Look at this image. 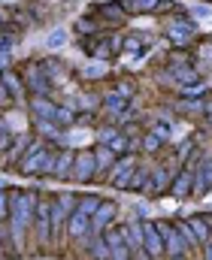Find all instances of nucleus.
<instances>
[{
    "label": "nucleus",
    "mask_w": 212,
    "mask_h": 260,
    "mask_svg": "<svg viewBox=\"0 0 212 260\" xmlns=\"http://www.w3.org/2000/svg\"><path fill=\"white\" fill-rule=\"evenodd\" d=\"M0 79L6 82L9 94H12V97H15V103H18V100H21V76H18L12 67H9V70H3V76H0Z\"/></svg>",
    "instance_id": "obj_28"
},
{
    "label": "nucleus",
    "mask_w": 212,
    "mask_h": 260,
    "mask_svg": "<svg viewBox=\"0 0 212 260\" xmlns=\"http://www.w3.org/2000/svg\"><path fill=\"white\" fill-rule=\"evenodd\" d=\"M142 248H145L148 260L164 257V236L158 230V221H142Z\"/></svg>",
    "instance_id": "obj_7"
},
{
    "label": "nucleus",
    "mask_w": 212,
    "mask_h": 260,
    "mask_svg": "<svg viewBox=\"0 0 212 260\" xmlns=\"http://www.w3.org/2000/svg\"><path fill=\"white\" fill-rule=\"evenodd\" d=\"M158 230H161V236H164V257H185V254H188V248H185V242H182L176 224L158 221Z\"/></svg>",
    "instance_id": "obj_6"
},
{
    "label": "nucleus",
    "mask_w": 212,
    "mask_h": 260,
    "mask_svg": "<svg viewBox=\"0 0 212 260\" xmlns=\"http://www.w3.org/2000/svg\"><path fill=\"white\" fill-rule=\"evenodd\" d=\"M64 43H67V30H61V27L52 30V34L46 37V46H49V49H61Z\"/></svg>",
    "instance_id": "obj_32"
},
{
    "label": "nucleus",
    "mask_w": 212,
    "mask_h": 260,
    "mask_svg": "<svg viewBox=\"0 0 212 260\" xmlns=\"http://www.w3.org/2000/svg\"><path fill=\"white\" fill-rule=\"evenodd\" d=\"M200 248H203V251H200V254H203V260H212V236L203 242V245H200Z\"/></svg>",
    "instance_id": "obj_46"
},
{
    "label": "nucleus",
    "mask_w": 212,
    "mask_h": 260,
    "mask_svg": "<svg viewBox=\"0 0 212 260\" xmlns=\"http://www.w3.org/2000/svg\"><path fill=\"white\" fill-rule=\"evenodd\" d=\"M115 157H118V154H115V151H112L106 142H97V145H94V164H97V176H106V170L115 164Z\"/></svg>",
    "instance_id": "obj_18"
},
{
    "label": "nucleus",
    "mask_w": 212,
    "mask_h": 260,
    "mask_svg": "<svg viewBox=\"0 0 212 260\" xmlns=\"http://www.w3.org/2000/svg\"><path fill=\"white\" fill-rule=\"evenodd\" d=\"M82 76L85 79H100V76H106V67H85Z\"/></svg>",
    "instance_id": "obj_40"
},
{
    "label": "nucleus",
    "mask_w": 212,
    "mask_h": 260,
    "mask_svg": "<svg viewBox=\"0 0 212 260\" xmlns=\"http://www.w3.org/2000/svg\"><path fill=\"white\" fill-rule=\"evenodd\" d=\"M73 109H76V106H58V112H55V121H58V124H61L64 130L70 127L73 121H76V115H73Z\"/></svg>",
    "instance_id": "obj_31"
},
{
    "label": "nucleus",
    "mask_w": 212,
    "mask_h": 260,
    "mask_svg": "<svg viewBox=\"0 0 212 260\" xmlns=\"http://www.w3.org/2000/svg\"><path fill=\"white\" fill-rule=\"evenodd\" d=\"M122 46H125V40H122L118 34H112V37H109V49H112V55H115V52H122Z\"/></svg>",
    "instance_id": "obj_43"
},
{
    "label": "nucleus",
    "mask_w": 212,
    "mask_h": 260,
    "mask_svg": "<svg viewBox=\"0 0 212 260\" xmlns=\"http://www.w3.org/2000/svg\"><path fill=\"white\" fill-rule=\"evenodd\" d=\"M134 167H137V157H134L131 151H128V154H118L115 164L106 170V182H109L112 188H118V191H128V182H131Z\"/></svg>",
    "instance_id": "obj_4"
},
{
    "label": "nucleus",
    "mask_w": 212,
    "mask_h": 260,
    "mask_svg": "<svg viewBox=\"0 0 212 260\" xmlns=\"http://www.w3.org/2000/svg\"><path fill=\"white\" fill-rule=\"evenodd\" d=\"M100 203H103V197H97V194H82V197H79V206H76V209H79V212H85V215H94Z\"/></svg>",
    "instance_id": "obj_29"
},
{
    "label": "nucleus",
    "mask_w": 212,
    "mask_h": 260,
    "mask_svg": "<svg viewBox=\"0 0 212 260\" xmlns=\"http://www.w3.org/2000/svg\"><path fill=\"white\" fill-rule=\"evenodd\" d=\"M24 82H27V91H31V94H52V85H49L52 79L46 76L43 64H31V67H27Z\"/></svg>",
    "instance_id": "obj_13"
},
{
    "label": "nucleus",
    "mask_w": 212,
    "mask_h": 260,
    "mask_svg": "<svg viewBox=\"0 0 212 260\" xmlns=\"http://www.w3.org/2000/svg\"><path fill=\"white\" fill-rule=\"evenodd\" d=\"M85 233H91V215H85V212L76 209V212L67 215V233H64V236H70L73 242H76V239H82Z\"/></svg>",
    "instance_id": "obj_15"
},
{
    "label": "nucleus",
    "mask_w": 212,
    "mask_h": 260,
    "mask_svg": "<svg viewBox=\"0 0 212 260\" xmlns=\"http://www.w3.org/2000/svg\"><path fill=\"white\" fill-rule=\"evenodd\" d=\"M118 133H122L118 127H100V130H97V142H112Z\"/></svg>",
    "instance_id": "obj_37"
},
{
    "label": "nucleus",
    "mask_w": 212,
    "mask_h": 260,
    "mask_svg": "<svg viewBox=\"0 0 212 260\" xmlns=\"http://www.w3.org/2000/svg\"><path fill=\"white\" fill-rule=\"evenodd\" d=\"M73 160H76V151H70V148L58 151V157H55V170H52V176H55L58 182L73 179Z\"/></svg>",
    "instance_id": "obj_16"
},
{
    "label": "nucleus",
    "mask_w": 212,
    "mask_h": 260,
    "mask_svg": "<svg viewBox=\"0 0 212 260\" xmlns=\"http://www.w3.org/2000/svg\"><path fill=\"white\" fill-rule=\"evenodd\" d=\"M173 9H176L173 0H158V9H155V12H173Z\"/></svg>",
    "instance_id": "obj_45"
},
{
    "label": "nucleus",
    "mask_w": 212,
    "mask_h": 260,
    "mask_svg": "<svg viewBox=\"0 0 212 260\" xmlns=\"http://www.w3.org/2000/svg\"><path fill=\"white\" fill-rule=\"evenodd\" d=\"M122 230H125V242H128L131 254L140 257V260H148L145 248H142V221H131V224H125Z\"/></svg>",
    "instance_id": "obj_14"
},
{
    "label": "nucleus",
    "mask_w": 212,
    "mask_h": 260,
    "mask_svg": "<svg viewBox=\"0 0 212 260\" xmlns=\"http://www.w3.org/2000/svg\"><path fill=\"white\" fill-rule=\"evenodd\" d=\"M203 218H206V221H209V227H212V212H203Z\"/></svg>",
    "instance_id": "obj_48"
},
{
    "label": "nucleus",
    "mask_w": 212,
    "mask_h": 260,
    "mask_svg": "<svg viewBox=\"0 0 212 260\" xmlns=\"http://www.w3.org/2000/svg\"><path fill=\"white\" fill-rule=\"evenodd\" d=\"M31 112L40 115V118H52V121H55L58 106L49 100V94H31Z\"/></svg>",
    "instance_id": "obj_17"
},
{
    "label": "nucleus",
    "mask_w": 212,
    "mask_h": 260,
    "mask_svg": "<svg viewBox=\"0 0 212 260\" xmlns=\"http://www.w3.org/2000/svg\"><path fill=\"white\" fill-rule=\"evenodd\" d=\"M191 191H194V160L185 164L179 173H173V182H170V191L167 194L185 200V197H191Z\"/></svg>",
    "instance_id": "obj_9"
},
{
    "label": "nucleus",
    "mask_w": 212,
    "mask_h": 260,
    "mask_svg": "<svg viewBox=\"0 0 212 260\" xmlns=\"http://www.w3.org/2000/svg\"><path fill=\"white\" fill-rule=\"evenodd\" d=\"M100 106H103L109 115H118V112H125V109H128V97H125V94H118V91H109V94H103V97H100Z\"/></svg>",
    "instance_id": "obj_20"
},
{
    "label": "nucleus",
    "mask_w": 212,
    "mask_h": 260,
    "mask_svg": "<svg viewBox=\"0 0 212 260\" xmlns=\"http://www.w3.org/2000/svg\"><path fill=\"white\" fill-rule=\"evenodd\" d=\"M194 148H197V142H194V139H185V142L179 145L176 157H179V160H185V157H191V154H194Z\"/></svg>",
    "instance_id": "obj_34"
},
{
    "label": "nucleus",
    "mask_w": 212,
    "mask_h": 260,
    "mask_svg": "<svg viewBox=\"0 0 212 260\" xmlns=\"http://www.w3.org/2000/svg\"><path fill=\"white\" fill-rule=\"evenodd\" d=\"M12 139H15V133H12V130H6L3 124H0V151H6V148L12 145Z\"/></svg>",
    "instance_id": "obj_38"
},
{
    "label": "nucleus",
    "mask_w": 212,
    "mask_h": 260,
    "mask_svg": "<svg viewBox=\"0 0 212 260\" xmlns=\"http://www.w3.org/2000/svg\"><path fill=\"white\" fill-rule=\"evenodd\" d=\"M9 218V191L0 185V221H6Z\"/></svg>",
    "instance_id": "obj_36"
},
{
    "label": "nucleus",
    "mask_w": 212,
    "mask_h": 260,
    "mask_svg": "<svg viewBox=\"0 0 212 260\" xmlns=\"http://www.w3.org/2000/svg\"><path fill=\"white\" fill-rule=\"evenodd\" d=\"M6 67H12V55H9V49L0 46V73H3Z\"/></svg>",
    "instance_id": "obj_42"
},
{
    "label": "nucleus",
    "mask_w": 212,
    "mask_h": 260,
    "mask_svg": "<svg viewBox=\"0 0 212 260\" xmlns=\"http://www.w3.org/2000/svg\"><path fill=\"white\" fill-rule=\"evenodd\" d=\"M55 200L64 206V212H67V215L76 212V206H79V197H76V194H61V197H55Z\"/></svg>",
    "instance_id": "obj_33"
},
{
    "label": "nucleus",
    "mask_w": 212,
    "mask_h": 260,
    "mask_svg": "<svg viewBox=\"0 0 212 260\" xmlns=\"http://www.w3.org/2000/svg\"><path fill=\"white\" fill-rule=\"evenodd\" d=\"M34 236L40 245H52V197H43L37 200V209H34Z\"/></svg>",
    "instance_id": "obj_2"
},
{
    "label": "nucleus",
    "mask_w": 212,
    "mask_h": 260,
    "mask_svg": "<svg viewBox=\"0 0 212 260\" xmlns=\"http://www.w3.org/2000/svg\"><path fill=\"white\" fill-rule=\"evenodd\" d=\"M203 118H206V124L212 127V100L209 103H203Z\"/></svg>",
    "instance_id": "obj_47"
},
{
    "label": "nucleus",
    "mask_w": 212,
    "mask_h": 260,
    "mask_svg": "<svg viewBox=\"0 0 212 260\" xmlns=\"http://www.w3.org/2000/svg\"><path fill=\"white\" fill-rule=\"evenodd\" d=\"M161 142H164V139H161L155 130H145V133H142V151H145V154H155V151L161 148Z\"/></svg>",
    "instance_id": "obj_30"
},
{
    "label": "nucleus",
    "mask_w": 212,
    "mask_h": 260,
    "mask_svg": "<svg viewBox=\"0 0 212 260\" xmlns=\"http://www.w3.org/2000/svg\"><path fill=\"white\" fill-rule=\"evenodd\" d=\"M176 230H179V236H182V242H185V248H188V251H197V248H200V242H197V236H194V230H191L188 218H185V221H176Z\"/></svg>",
    "instance_id": "obj_26"
},
{
    "label": "nucleus",
    "mask_w": 212,
    "mask_h": 260,
    "mask_svg": "<svg viewBox=\"0 0 212 260\" xmlns=\"http://www.w3.org/2000/svg\"><path fill=\"white\" fill-rule=\"evenodd\" d=\"M125 52H128V55H140L142 52L140 40H137V37H128V40H125Z\"/></svg>",
    "instance_id": "obj_39"
},
{
    "label": "nucleus",
    "mask_w": 212,
    "mask_h": 260,
    "mask_svg": "<svg viewBox=\"0 0 212 260\" xmlns=\"http://www.w3.org/2000/svg\"><path fill=\"white\" fill-rule=\"evenodd\" d=\"M170 182H173V170L164 167V164H155L152 167V176H148V188H145V197H161L170 191Z\"/></svg>",
    "instance_id": "obj_10"
},
{
    "label": "nucleus",
    "mask_w": 212,
    "mask_h": 260,
    "mask_svg": "<svg viewBox=\"0 0 212 260\" xmlns=\"http://www.w3.org/2000/svg\"><path fill=\"white\" fill-rule=\"evenodd\" d=\"M0 257H6V251H3V245H0Z\"/></svg>",
    "instance_id": "obj_49"
},
{
    "label": "nucleus",
    "mask_w": 212,
    "mask_h": 260,
    "mask_svg": "<svg viewBox=\"0 0 212 260\" xmlns=\"http://www.w3.org/2000/svg\"><path fill=\"white\" fill-rule=\"evenodd\" d=\"M12 103H15V97L9 94V88H6V82L0 79V109H9Z\"/></svg>",
    "instance_id": "obj_35"
},
{
    "label": "nucleus",
    "mask_w": 212,
    "mask_h": 260,
    "mask_svg": "<svg viewBox=\"0 0 212 260\" xmlns=\"http://www.w3.org/2000/svg\"><path fill=\"white\" fill-rule=\"evenodd\" d=\"M194 34H197V24L191 18H185V15H179L170 24V43H176V46H188L194 40Z\"/></svg>",
    "instance_id": "obj_12"
},
{
    "label": "nucleus",
    "mask_w": 212,
    "mask_h": 260,
    "mask_svg": "<svg viewBox=\"0 0 212 260\" xmlns=\"http://www.w3.org/2000/svg\"><path fill=\"white\" fill-rule=\"evenodd\" d=\"M122 6L134 15H145V12H155L158 9V0H122Z\"/></svg>",
    "instance_id": "obj_27"
},
{
    "label": "nucleus",
    "mask_w": 212,
    "mask_h": 260,
    "mask_svg": "<svg viewBox=\"0 0 212 260\" xmlns=\"http://www.w3.org/2000/svg\"><path fill=\"white\" fill-rule=\"evenodd\" d=\"M115 91H118V94H125V97H131V94H134V82H128V79H125Z\"/></svg>",
    "instance_id": "obj_44"
},
{
    "label": "nucleus",
    "mask_w": 212,
    "mask_h": 260,
    "mask_svg": "<svg viewBox=\"0 0 212 260\" xmlns=\"http://www.w3.org/2000/svg\"><path fill=\"white\" fill-rule=\"evenodd\" d=\"M31 139H34V136H15V139H12V145L6 148V167H18V160H21V154L27 151Z\"/></svg>",
    "instance_id": "obj_19"
},
{
    "label": "nucleus",
    "mask_w": 212,
    "mask_h": 260,
    "mask_svg": "<svg viewBox=\"0 0 212 260\" xmlns=\"http://www.w3.org/2000/svg\"><path fill=\"white\" fill-rule=\"evenodd\" d=\"M152 130H155L161 139H170V124H167V121H155V127Z\"/></svg>",
    "instance_id": "obj_41"
},
{
    "label": "nucleus",
    "mask_w": 212,
    "mask_h": 260,
    "mask_svg": "<svg viewBox=\"0 0 212 260\" xmlns=\"http://www.w3.org/2000/svg\"><path fill=\"white\" fill-rule=\"evenodd\" d=\"M34 127H37L40 136H49V139H58V136L64 133V127H61L58 121H52V118H40V115H34Z\"/></svg>",
    "instance_id": "obj_23"
},
{
    "label": "nucleus",
    "mask_w": 212,
    "mask_h": 260,
    "mask_svg": "<svg viewBox=\"0 0 212 260\" xmlns=\"http://www.w3.org/2000/svg\"><path fill=\"white\" fill-rule=\"evenodd\" d=\"M103 239H106V245H109V260H131V248H128V242H125V230L122 227H106L103 230Z\"/></svg>",
    "instance_id": "obj_8"
},
{
    "label": "nucleus",
    "mask_w": 212,
    "mask_h": 260,
    "mask_svg": "<svg viewBox=\"0 0 212 260\" xmlns=\"http://www.w3.org/2000/svg\"><path fill=\"white\" fill-rule=\"evenodd\" d=\"M188 224H191V230H194V236H197V242H200V245L212 236V227H209V221L203 218V212H200V215H191V218H188Z\"/></svg>",
    "instance_id": "obj_24"
},
{
    "label": "nucleus",
    "mask_w": 212,
    "mask_h": 260,
    "mask_svg": "<svg viewBox=\"0 0 212 260\" xmlns=\"http://www.w3.org/2000/svg\"><path fill=\"white\" fill-rule=\"evenodd\" d=\"M94 176H97L94 148L76 151V160H73V182H79V185H88V182H94Z\"/></svg>",
    "instance_id": "obj_5"
},
{
    "label": "nucleus",
    "mask_w": 212,
    "mask_h": 260,
    "mask_svg": "<svg viewBox=\"0 0 212 260\" xmlns=\"http://www.w3.org/2000/svg\"><path fill=\"white\" fill-rule=\"evenodd\" d=\"M55 157H58V151H55L43 136H34L31 145H27V151H24L21 160H18V173H21V176H52Z\"/></svg>",
    "instance_id": "obj_1"
},
{
    "label": "nucleus",
    "mask_w": 212,
    "mask_h": 260,
    "mask_svg": "<svg viewBox=\"0 0 212 260\" xmlns=\"http://www.w3.org/2000/svg\"><path fill=\"white\" fill-rule=\"evenodd\" d=\"M76 30H79L82 37H103V27H100V21H97V18H91V15L79 18V21H76Z\"/></svg>",
    "instance_id": "obj_25"
},
{
    "label": "nucleus",
    "mask_w": 212,
    "mask_h": 260,
    "mask_svg": "<svg viewBox=\"0 0 212 260\" xmlns=\"http://www.w3.org/2000/svg\"><path fill=\"white\" fill-rule=\"evenodd\" d=\"M97 15H100L103 21H112V24H122V21L128 18V9H125L122 3H103V6L97 9Z\"/></svg>",
    "instance_id": "obj_22"
},
{
    "label": "nucleus",
    "mask_w": 212,
    "mask_h": 260,
    "mask_svg": "<svg viewBox=\"0 0 212 260\" xmlns=\"http://www.w3.org/2000/svg\"><path fill=\"white\" fill-rule=\"evenodd\" d=\"M148 176H152V167H134L131 182H128V191H134V194H145V188H148Z\"/></svg>",
    "instance_id": "obj_21"
},
{
    "label": "nucleus",
    "mask_w": 212,
    "mask_h": 260,
    "mask_svg": "<svg viewBox=\"0 0 212 260\" xmlns=\"http://www.w3.org/2000/svg\"><path fill=\"white\" fill-rule=\"evenodd\" d=\"M115 215H118L115 200H103V203L97 206V212L91 215V233H103V230L115 221Z\"/></svg>",
    "instance_id": "obj_11"
},
{
    "label": "nucleus",
    "mask_w": 212,
    "mask_h": 260,
    "mask_svg": "<svg viewBox=\"0 0 212 260\" xmlns=\"http://www.w3.org/2000/svg\"><path fill=\"white\" fill-rule=\"evenodd\" d=\"M212 191V151H197L194 157V191L191 197H203Z\"/></svg>",
    "instance_id": "obj_3"
}]
</instances>
